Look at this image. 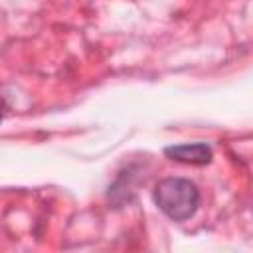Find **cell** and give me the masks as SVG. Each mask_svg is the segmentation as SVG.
<instances>
[{
	"label": "cell",
	"mask_w": 253,
	"mask_h": 253,
	"mask_svg": "<svg viewBox=\"0 0 253 253\" xmlns=\"http://www.w3.org/2000/svg\"><path fill=\"white\" fill-rule=\"evenodd\" d=\"M154 204L158 210L170 217L172 221H186L190 219L200 206V190L194 182L186 178H162L152 192Z\"/></svg>",
	"instance_id": "obj_1"
},
{
	"label": "cell",
	"mask_w": 253,
	"mask_h": 253,
	"mask_svg": "<svg viewBox=\"0 0 253 253\" xmlns=\"http://www.w3.org/2000/svg\"><path fill=\"white\" fill-rule=\"evenodd\" d=\"M164 154L170 160L182 162V164H192V166H204L210 164L213 154L211 148L206 142H192V144H174V146H166Z\"/></svg>",
	"instance_id": "obj_2"
}]
</instances>
